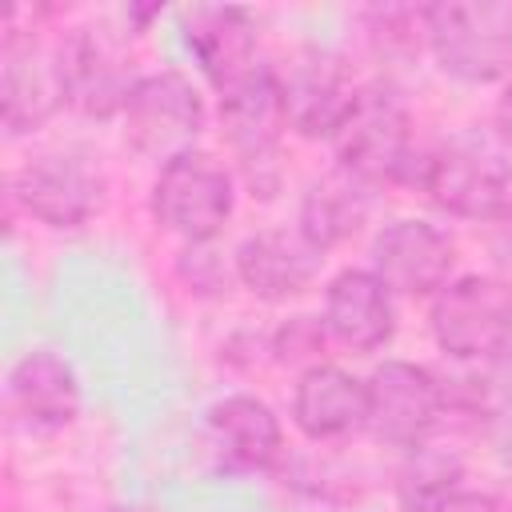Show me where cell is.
<instances>
[{
    "label": "cell",
    "instance_id": "1",
    "mask_svg": "<svg viewBox=\"0 0 512 512\" xmlns=\"http://www.w3.org/2000/svg\"><path fill=\"white\" fill-rule=\"evenodd\" d=\"M408 188L456 220H496L512 200V148L488 128H464L420 148Z\"/></svg>",
    "mask_w": 512,
    "mask_h": 512
},
{
    "label": "cell",
    "instance_id": "2",
    "mask_svg": "<svg viewBox=\"0 0 512 512\" xmlns=\"http://www.w3.org/2000/svg\"><path fill=\"white\" fill-rule=\"evenodd\" d=\"M332 152H336V168L364 180L368 188L408 184L420 144L404 92L392 80L360 84L344 124L332 136Z\"/></svg>",
    "mask_w": 512,
    "mask_h": 512
},
{
    "label": "cell",
    "instance_id": "3",
    "mask_svg": "<svg viewBox=\"0 0 512 512\" xmlns=\"http://www.w3.org/2000/svg\"><path fill=\"white\" fill-rule=\"evenodd\" d=\"M428 52L460 84H504L512 76V4L440 0L428 4Z\"/></svg>",
    "mask_w": 512,
    "mask_h": 512
},
{
    "label": "cell",
    "instance_id": "4",
    "mask_svg": "<svg viewBox=\"0 0 512 512\" xmlns=\"http://www.w3.org/2000/svg\"><path fill=\"white\" fill-rule=\"evenodd\" d=\"M436 348L460 364H488L512 348V284L492 272L452 276L428 304Z\"/></svg>",
    "mask_w": 512,
    "mask_h": 512
},
{
    "label": "cell",
    "instance_id": "5",
    "mask_svg": "<svg viewBox=\"0 0 512 512\" xmlns=\"http://www.w3.org/2000/svg\"><path fill=\"white\" fill-rule=\"evenodd\" d=\"M148 208L152 220L184 244H208L232 220L236 180L216 156L192 148L160 164L148 192Z\"/></svg>",
    "mask_w": 512,
    "mask_h": 512
},
{
    "label": "cell",
    "instance_id": "6",
    "mask_svg": "<svg viewBox=\"0 0 512 512\" xmlns=\"http://www.w3.org/2000/svg\"><path fill=\"white\" fill-rule=\"evenodd\" d=\"M8 204L56 232L84 228L104 208V172L76 148L40 152L8 180Z\"/></svg>",
    "mask_w": 512,
    "mask_h": 512
},
{
    "label": "cell",
    "instance_id": "7",
    "mask_svg": "<svg viewBox=\"0 0 512 512\" xmlns=\"http://www.w3.org/2000/svg\"><path fill=\"white\" fill-rule=\"evenodd\" d=\"M124 136L128 144L148 156V160H172L180 152H192L208 108L200 88L192 84V76H184L180 68H160V72H144L124 104Z\"/></svg>",
    "mask_w": 512,
    "mask_h": 512
},
{
    "label": "cell",
    "instance_id": "8",
    "mask_svg": "<svg viewBox=\"0 0 512 512\" xmlns=\"http://www.w3.org/2000/svg\"><path fill=\"white\" fill-rule=\"evenodd\" d=\"M448 416L444 380L416 360H384L368 376V436L384 448H416L432 440Z\"/></svg>",
    "mask_w": 512,
    "mask_h": 512
},
{
    "label": "cell",
    "instance_id": "9",
    "mask_svg": "<svg viewBox=\"0 0 512 512\" xmlns=\"http://www.w3.org/2000/svg\"><path fill=\"white\" fill-rule=\"evenodd\" d=\"M220 128H224L232 156L240 160V172H244L252 196H272L284 180L280 140L288 132L272 64H264L256 76H248L244 84H236L220 96Z\"/></svg>",
    "mask_w": 512,
    "mask_h": 512
},
{
    "label": "cell",
    "instance_id": "10",
    "mask_svg": "<svg viewBox=\"0 0 512 512\" xmlns=\"http://www.w3.org/2000/svg\"><path fill=\"white\" fill-rule=\"evenodd\" d=\"M68 104L60 40L48 44L36 32H4L0 44V124L4 132L32 136Z\"/></svg>",
    "mask_w": 512,
    "mask_h": 512
},
{
    "label": "cell",
    "instance_id": "11",
    "mask_svg": "<svg viewBox=\"0 0 512 512\" xmlns=\"http://www.w3.org/2000/svg\"><path fill=\"white\" fill-rule=\"evenodd\" d=\"M272 76H276V96H280L288 132L332 144L360 88L352 84L344 60L328 48H300L288 60L272 64Z\"/></svg>",
    "mask_w": 512,
    "mask_h": 512
},
{
    "label": "cell",
    "instance_id": "12",
    "mask_svg": "<svg viewBox=\"0 0 512 512\" xmlns=\"http://www.w3.org/2000/svg\"><path fill=\"white\" fill-rule=\"evenodd\" d=\"M60 64L68 84V108L88 120L124 116V104L136 88L132 52L120 32L104 24H80L60 36Z\"/></svg>",
    "mask_w": 512,
    "mask_h": 512
},
{
    "label": "cell",
    "instance_id": "13",
    "mask_svg": "<svg viewBox=\"0 0 512 512\" xmlns=\"http://www.w3.org/2000/svg\"><path fill=\"white\" fill-rule=\"evenodd\" d=\"M208 460L228 476H260L284 456V428L268 400L232 392L204 412L200 428Z\"/></svg>",
    "mask_w": 512,
    "mask_h": 512
},
{
    "label": "cell",
    "instance_id": "14",
    "mask_svg": "<svg viewBox=\"0 0 512 512\" xmlns=\"http://www.w3.org/2000/svg\"><path fill=\"white\" fill-rule=\"evenodd\" d=\"M456 268L452 236L420 216H400L384 224L372 240V272L392 296H436Z\"/></svg>",
    "mask_w": 512,
    "mask_h": 512
},
{
    "label": "cell",
    "instance_id": "15",
    "mask_svg": "<svg viewBox=\"0 0 512 512\" xmlns=\"http://www.w3.org/2000/svg\"><path fill=\"white\" fill-rule=\"evenodd\" d=\"M176 20H180L184 48L192 52L196 68L220 96L264 68L256 56V20L248 8L192 4V8H180Z\"/></svg>",
    "mask_w": 512,
    "mask_h": 512
},
{
    "label": "cell",
    "instance_id": "16",
    "mask_svg": "<svg viewBox=\"0 0 512 512\" xmlns=\"http://www.w3.org/2000/svg\"><path fill=\"white\" fill-rule=\"evenodd\" d=\"M80 376L76 368L52 352V348H32L24 352L4 380V404L8 416L36 436L64 432L80 416Z\"/></svg>",
    "mask_w": 512,
    "mask_h": 512
},
{
    "label": "cell",
    "instance_id": "17",
    "mask_svg": "<svg viewBox=\"0 0 512 512\" xmlns=\"http://www.w3.org/2000/svg\"><path fill=\"white\" fill-rule=\"evenodd\" d=\"M232 264L240 288L264 304H284L312 288L324 252H316L296 228H260L236 244Z\"/></svg>",
    "mask_w": 512,
    "mask_h": 512
},
{
    "label": "cell",
    "instance_id": "18",
    "mask_svg": "<svg viewBox=\"0 0 512 512\" xmlns=\"http://www.w3.org/2000/svg\"><path fill=\"white\" fill-rule=\"evenodd\" d=\"M320 320L340 348L368 356L396 336V296L372 268H340L324 288Z\"/></svg>",
    "mask_w": 512,
    "mask_h": 512
},
{
    "label": "cell",
    "instance_id": "19",
    "mask_svg": "<svg viewBox=\"0 0 512 512\" xmlns=\"http://www.w3.org/2000/svg\"><path fill=\"white\" fill-rule=\"evenodd\" d=\"M288 416L304 440L328 444L368 428V380L352 376L340 364L304 368L292 384Z\"/></svg>",
    "mask_w": 512,
    "mask_h": 512
},
{
    "label": "cell",
    "instance_id": "20",
    "mask_svg": "<svg viewBox=\"0 0 512 512\" xmlns=\"http://www.w3.org/2000/svg\"><path fill=\"white\" fill-rule=\"evenodd\" d=\"M372 200H376V188L348 176L344 168H332L304 188L300 208H296V232L316 252H332L368 224Z\"/></svg>",
    "mask_w": 512,
    "mask_h": 512
},
{
    "label": "cell",
    "instance_id": "21",
    "mask_svg": "<svg viewBox=\"0 0 512 512\" xmlns=\"http://www.w3.org/2000/svg\"><path fill=\"white\" fill-rule=\"evenodd\" d=\"M448 408H464L492 452L512 468V348L492 356L488 364H476L464 380H444Z\"/></svg>",
    "mask_w": 512,
    "mask_h": 512
},
{
    "label": "cell",
    "instance_id": "22",
    "mask_svg": "<svg viewBox=\"0 0 512 512\" xmlns=\"http://www.w3.org/2000/svg\"><path fill=\"white\" fill-rule=\"evenodd\" d=\"M464 456L448 444L424 440L404 452L396 468V504L400 512H440L464 492Z\"/></svg>",
    "mask_w": 512,
    "mask_h": 512
},
{
    "label": "cell",
    "instance_id": "23",
    "mask_svg": "<svg viewBox=\"0 0 512 512\" xmlns=\"http://www.w3.org/2000/svg\"><path fill=\"white\" fill-rule=\"evenodd\" d=\"M364 28L380 56H412L428 48V4H376L364 12Z\"/></svg>",
    "mask_w": 512,
    "mask_h": 512
},
{
    "label": "cell",
    "instance_id": "24",
    "mask_svg": "<svg viewBox=\"0 0 512 512\" xmlns=\"http://www.w3.org/2000/svg\"><path fill=\"white\" fill-rule=\"evenodd\" d=\"M328 328L320 316H308V312H296L288 320H280L268 336V352L276 364H288V368H316L324 364V348H328Z\"/></svg>",
    "mask_w": 512,
    "mask_h": 512
},
{
    "label": "cell",
    "instance_id": "25",
    "mask_svg": "<svg viewBox=\"0 0 512 512\" xmlns=\"http://www.w3.org/2000/svg\"><path fill=\"white\" fill-rule=\"evenodd\" d=\"M176 280L192 296H224L232 288V280H236V264H232V256H220L216 240L184 244L176 252Z\"/></svg>",
    "mask_w": 512,
    "mask_h": 512
},
{
    "label": "cell",
    "instance_id": "26",
    "mask_svg": "<svg viewBox=\"0 0 512 512\" xmlns=\"http://www.w3.org/2000/svg\"><path fill=\"white\" fill-rule=\"evenodd\" d=\"M440 512H512V508H508L500 496H492V492H468V488H464V492H460L456 500H448Z\"/></svg>",
    "mask_w": 512,
    "mask_h": 512
},
{
    "label": "cell",
    "instance_id": "27",
    "mask_svg": "<svg viewBox=\"0 0 512 512\" xmlns=\"http://www.w3.org/2000/svg\"><path fill=\"white\" fill-rule=\"evenodd\" d=\"M492 132L512 148V76L500 84V96H496V108H492Z\"/></svg>",
    "mask_w": 512,
    "mask_h": 512
},
{
    "label": "cell",
    "instance_id": "28",
    "mask_svg": "<svg viewBox=\"0 0 512 512\" xmlns=\"http://www.w3.org/2000/svg\"><path fill=\"white\" fill-rule=\"evenodd\" d=\"M492 248H496V256L512 268V200H508L504 212L492 220Z\"/></svg>",
    "mask_w": 512,
    "mask_h": 512
},
{
    "label": "cell",
    "instance_id": "29",
    "mask_svg": "<svg viewBox=\"0 0 512 512\" xmlns=\"http://www.w3.org/2000/svg\"><path fill=\"white\" fill-rule=\"evenodd\" d=\"M100 512H144L140 504H104Z\"/></svg>",
    "mask_w": 512,
    "mask_h": 512
}]
</instances>
